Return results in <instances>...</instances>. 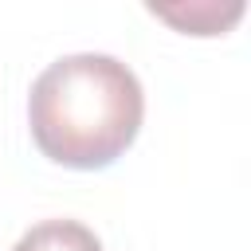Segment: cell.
<instances>
[{
    "label": "cell",
    "instance_id": "obj_1",
    "mask_svg": "<svg viewBox=\"0 0 251 251\" xmlns=\"http://www.w3.org/2000/svg\"><path fill=\"white\" fill-rule=\"evenodd\" d=\"M145 94L137 75L98 51L55 59L27 94V126L39 153L63 169H106L137 137Z\"/></svg>",
    "mask_w": 251,
    "mask_h": 251
},
{
    "label": "cell",
    "instance_id": "obj_2",
    "mask_svg": "<svg viewBox=\"0 0 251 251\" xmlns=\"http://www.w3.org/2000/svg\"><path fill=\"white\" fill-rule=\"evenodd\" d=\"M12 251H102V243L78 220H43L27 227Z\"/></svg>",
    "mask_w": 251,
    "mask_h": 251
},
{
    "label": "cell",
    "instance_id": "obj_3",
    "mask_svg": "<svg viewBox=\"0 0 251 251\" xmlns=\"http://www.w3.org/2000/svg\"><path fill=\"white\" fill-rule=\"evenodd\" d=\"M153 16L176 24L188 35H220L224 27H231L243 16V4H227L220 12V4H188V8H149Z\"/></svg>",
    "mask_w": 251,
    "mask_h": 251
}]
</instances>
